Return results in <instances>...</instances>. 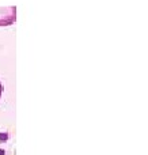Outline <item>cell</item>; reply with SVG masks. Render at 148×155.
<instances>
[{"label":"cell","mask_w":148,"mask_h":155,"mask_svg":"<svg viewBox=\"0 0 148 155\" xmlns=\"http://www.w3.org/2000/svg\"><path fill=\"white\" fill-rule=\"evenodd\" d=\"M16 22V7H0V27L11 26Z\"/></svg>","instance_id":"6da1fadb"},{"label":"cell","mask_w":148,"mask_h":155,"mask_svg":"<svg viewBox=\"0 0 148 155\" xmlns=\"http://www.w3.org/2000/svg\"><path fill=\"white\" fill-rule=\"evenodd\" d=\"M3 84H1V82H0V99H1V95H3Z\"/></svg>","instance_id":"7a4b0ae2"}]
</instances>
